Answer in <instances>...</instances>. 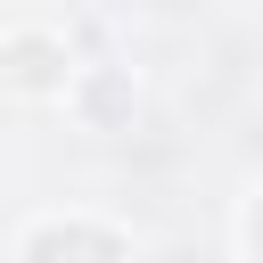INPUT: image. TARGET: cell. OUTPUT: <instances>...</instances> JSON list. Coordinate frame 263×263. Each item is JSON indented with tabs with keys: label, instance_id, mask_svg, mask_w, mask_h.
I'll use <instances>...</instances> for the list:
<instances>
[{
	"label": "cell",
	"instance_id": "obj_3",
	"mask_svg": "<svg viewBox=\"0 0 263 263\" xmlns=\"http://www.w3.org/2000/svg\"><path fill=\"white\" fill-rule=\"evenodd\" d=\"M230 238H238V263H263V181L238 197V214H230Z\"/></svg>",
	"mask_w": 263,
	"mask_h": 263
},
{
	"label": "cell",
	"instance_id": "obj_1",
	"mask_svg": "<svg viewBox=\"0 0 263 263\" xmlns=\"http://www.w3.org/2000/svg\"><path fill=\"white\" fill-rule=\"evenodd\" d=\"M74 82H82V58H74L66 25L16 16V25L0 33V99H8V107H25V115L74 107Z\"/></svg>",
	"mask_w": 263,
	"mask_h": 263
},
{
	"label": "cell",
	"instance_id": "obj_2",
	"mask_svg": "<svg viewBox=\"0 0 263 263\" xmlns=\"http://www.w3.org/2000/svg\"><path fill=\"white\" fill-rule=\"evenodd\" d=\"M8 263H140V238L99 205H49L16 230Z\"/></svg>",
	"mask_w": 263,
	"mask_h": 263
}]
</instances>
